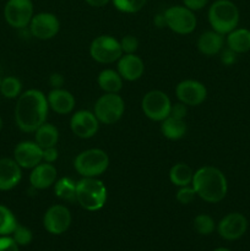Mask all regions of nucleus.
<instances>
[{
  "instance_id": "1",
  "label": "nucleus",
  "mask_w": 250,
  "mask_h": 251,
  "mask_svg": "<svg viewBox=\"0 0 250 251\" xmlns=\"http://www.w3.org/2000/svg\"><path fill=\"white\" fill-rule=\"evenodd\" d=\"M48 100L39 90H27L17 97L15 122L24 132H34L44 124L48 115Z\"/></svg>"
},
{
  "instance_id": "28",
  "label": "nucleus",
  "mask_w": 250,
  "mask_h": 251,
  "mask_svg": "<svg viewBox=\"0 0 250 251\" xmlns=\"http://www.w3.org/2000/svg\"><path fill=\"white\" fill-rule=\"evenodd\" d=\"M17 225L19 223L12 211L6 206L0 205V237L11 235Z\"/></svg>"
},
{
  "instance_id": "12",
  "label": "nucleus",
  "mask_w": 250,
  "mask_h": 251,
  "mask_svg": "<svg viewBox=\"0 0 250 251\" xmlns=\"http://www.w3.org/2000/svg\"><path fill=\"white\" fill-rule=\"evenodd\" d=\"M28 26L32 36L42 41L55 37L60 28L58 17L50 12H39V14L33 15Z\"/></svg>"
},
{
  "instance_id": "41",
  "label": "nucleus",
  "mask_w": 250,
  "mask_h": 251,
  "mask_svg": "<svg viewBox=\"0 0 250 251\" xmlns=\"http://www.w3.org/2000/svg\"><path fill=\"white\" fill-rule=\"evenodd\" d=\"M90 6L92 7H102L109 2V0H85Z\"/></svg>"
},
{
  "instance_id": "36",
  "label": "nucleus",
  "mask_w": 250,
  "mask_h": 251,
  "mask_svg": "<svg viewBox=\"0 0 250 251\" xmlns=\"http://www.w3.org/2000/svg\"><path fill=\"white\" fill-rule=\"evenodd\" d=\"M186 113H188V109H186V105L184 103H176V104H172L171 113H169V117L176 118V119H183L186 117Z\"/></svg>"
},
{
  "instance_id": "10",
  "label": "nucleus",
  "mask_w": 250,
  "mask_h": 251,
  "mask_svg": "<svg viewBox=\"0 0 250 251\" xmlns=\"http://www.w3.org/2000/svg\"><path fill=\"white\" fill-rule=\"evenodd\" d=\"M4 17L7 25L14 28H26L33 17V4L31 0H7Z\"/></svg>"
},
{
  "instance_id": "39",
  "label": "nucleus",
  "mask_w": 250,
  "mask_h": 251,
  "mask_svg": "<svg viewBox=\"0 0 250 251\" xmlns=\"http://www.w3.org/2000/svg\"><path fill=\"white\" fill-rule=\"evenodd\" d=\"M208 0H183L184 6L190 9L191 11H196V10H201L206 4H207Z\"/></svg>"
},
{
  "instance_id": "20",
  "label": "nucleus",
  "mask_w": 250,
  "mask_h": 251,
  "mask_svg": "<svg viewBox=\"0 0 250 251\" xmlns=\"http://www.w3.org/2000/svg\"><path fill=\"white\" fill-rule=\"evenodd\" d=\"M47 100L51 109L58 114H69L75 107V98L69 91L63 88H53L47 96Z\"/></svg>"
},
{
  "instance_id": "26",
  "label": "nucleus",
  "mask_w": 250,
  "mask_h": 251,
  "mask_svg": "<svg viewBox=\"0 0 250 251\" xmlns=\"http://www.w3.org/2000/svg\"><path fill=\"white\" fill-rule=\"evenodd\" d=\"M193 169L186 163H176L169 171V179L175 186H188L193 181Z\"/></svg>"
},
{
  "instance_id": "7",
  "label": "nucleus",
  "mask_w": 250,
  "mask_h": 251,
  "mask_svg": "<svg viewBox=\"0 0 250 251\" xmlns=\"http://www.w3.org/2000/svg\"><path fill=\"white\" fill-rule=\"evenodd\" d=\"M90 54L97 63L112 64L122 58L123 50L117 38L103 34L93 39L90 46Z\"/></svg>"
},
{
  "instance_id": "15",
  "label": "nucleus",
  "mask_w": 250,
  "mask_h": 251,
  "mask_svg": "<svg viewBox=\"0 0 250 251\" xmlns=\"http://www.w3.org/2000/svg\"><path fill=\"white\" fill-rule=\"evenodd\" d=\"M14 159L21 168L33 169L43 161V149L37 142L22 141L15 147Z\"/></svg>"
},
{
  "instance_id": "19",
  "label": "nucleus",
  "mask_w": 250,
  "mask_h": 251,
  "mask_svg": "<svg viewBox=\"0 0 250 251\" xmlns=\"http://www.w3.org/2000/svg\"><path fill=\"white\" fill-rule=\"evenodd\" d=\"M56 174V168L53 164L43 162L32 169L29 174V183L34 189L43 190L55 184Z\"/></svg>"
},
{
  "instance_id": "29",
  "label": "nucleus",
  "mask_w": 250,
  "mask_h": 251,
  "mask_svg": "<svg viewBox=\"0 0 250 251\" xmlns=\"http://www.w3.org/2000/svg\"><path fill=\"white\" fill-rule=\"evenodd\" d=\"M22 83L15 76H7V77L2 78L1 86H0V92L5 98L9 100H14L21 95Z\"/></svg>"
},
{
  "instance_id": "38",
  "label": "nucleus",
  "mask_w": 250,
  "mask_h": 251,
  "mask_svg": "<svg viewBox=\"0 0 250 251\" xmlns=\"http://www.w3.org/2000/svg\"><path fill=\"white\" fill-rule=\"evenodd\" d=\"M58 159V150L55 146L43 150V161L47 163H54Z\"/></svg>"
},
{
  "instance_id": "23",
  "label": "nucleus",
  "mask_w": 250,
  "mask_h": 251,
  "mask_svg": "<svg viewBox=\"0 0 250 251\" xmlns=\"http://www.w3.org/2000/svg\"><path fill=\"white\" fill-rule=\"evenodd\" d=\"M98 85L105 93H118L123 87V78L119 73L112 69H105L98 75Z\"/></svg>"
},
{
  "instance_id": "21",
  "label": "nucleus",
  "mask_w": 250,
  "mask_h": 251,
  "mask_svg": "<svg viewBox=\"0 0 250 251\" xmlns=\"http://www.w3.org/2000/svg\"><path fill=\"white\" fill-rule=\"evenodd\" d=\"M225 44L223 34L218 33L216 31H206L199 37L198 39V49L203 55L212 56L220 53Z\"/></svg>"
},
{
  "instance_id": "27",
  "label": "nucleus",
  "mask_w": 250,
  "mask_h": 251,
  "mask_svg": "<svg viewBox=\"0 0 250 251\" xmlns=\"http://www.w3.org/2000/svg\"><path fill=\"white\" fill-rule=\"evenodd\" d=\"M55 195L66 202H76V183L70 178L59 179L54 186Z\"/></svg>"
},
{
  "instance_id": "37",
  "label": "nucleus",
  "mask_w": 250,
  "mask_h": 251,
  "mask_svg": "<svg viewBox=\"0 0 250 251\" xmlns=\"http://www.w3.org/2000/svg\"><path fill=\"white\" fill-rule=\"evenodd\" d=\"M221 61H222L225 65H232V64H234L235 61H237V53L229 48L225 49V50L221 53Z\"/></svg>"
},
{
  "instance_id": "3",
  "label": "nucleus",
  "mask_w": 250,
  "mask_h": 251,
  "mask_svg": "<svg viewBox=\"0 0 250 251\" xmlns=\"http://www.w3.org/2000/svg\"><path fill=\"white\" fill-rule=\"evenodd\" d=\"M239 10L230 0H216L208 10V22L213 31L228 34L239 24Z\"/></svg>"
},
{
  "instance_id": "44",
  "label": "nucleus",
  "mask_w": 250,
  "mask_h": 251,
  "mask_svg": "<svg viewBox=\"0 0 250 251\" xmlns=\"http://www.w3.org/2000/svg\"><path fill=\"white\" fill-rule=\"evenodd\" d=\"M1 129H2V119L1 117H0V131H1Z\"/></svg>"
},
{
  "instance_id": "32",
  "label": "nucleus",
  "mask_w": 250,
  "mask_h": 251,
  "mask_svg": "<svg viewBox=\"0 0 250 251\" xmlns=\"http://www.w3.org/2000/svg\"><path fill=\"white\" fill-rule=\"evenodd\" d=\"M12 239L15 240L19 247H26V245L31 244L32 239H33V234H32L31 229L25 226L17 225L15 230L12 232Z\"/></svg>"
},
{
  "instance_id": "2",
  "label": "nucleus",
  "mask_w": 250,
  "mask_h": 251,
  "mask_svg": "<svg viewBox=\"0 0 250 251\" xmlns=\"http://www.w3.org/2000/svg\"><path fill=\"white\" fill-rule=\"evenodd\" d=\"M196 195L208 203H217L225 198L228 193L227 178L216 167L206 166L194 173L191 181Z\"/></svg>"
},
{
  "instance_id": "22",
  "label": "nucleus",
  "mask_w": 250,
  "mask_h": 251,
  "mask_svg": "<svg viewBox=\"0 0 250 251\" xmlns=\"http://www.w3.org/2000/svg\"><path fill=\"white\" fill-rule=\"evenodd\" d=\"M227 46L237 54L247 53L250 50V29L235 28L227 36Z\"/></svg>"
},
{
  "instance_id": "43",
  "label": "nucleus",
  "mask_w": 250,
  "mask_h": 251,
  "mask_svg": "<svg viewBox=\"0 0 250 251\" xmlns=\"http://www.w3.org/2000/svg\"><path fill=\"white\" fill-rule=\"evenodd\" d=\"M213 251H230V250L225 249V248H217V249H215Z\"/></svg>"
},
{
  "instance_id": "30",
  "label": "nucleus",
  "mask_w": 250,
  "mask_h": 251,
  "mask_svg": "<svg viewBox=\"0 0 250 251\" xmlns=\"http://www.w3.org/2000/svg\"><path fill=\"white\" fill-rule=\"evenodd\" d=\"M194 228H195L196 232L201 235H210L211 233H213L216 226L215 221L211 216L205 215V213H201L198 215L194 220Z\"/></svg>"
},
{
  "instance_id": "5",
  "label": "nucleus",
  "mask_w": 250,
  "mask_h": 251,
  "mask_svg": "<svg viewBox=\"0 0 250 251\" xmlns=\"http://www.w3.org/2000/svg\"><path fill=\"white\" fill-rule=\"evenodd\" d=\"M108 166H109V157L100 149H90L82 151L74 161L76 172L82 178H97L107 171Z\"/></svg>"
},
{
  "instance_id": "24",
  "label": "nucleus",
  "mask_w": 250,
  "mask_h": 251,
  "mask_svg": "<svg viewBox=\"0 0 250 251\" xmlns=\"http://www.w3.org/2000/svg\"><path fill=\"white\" fill-rule=\"evenodd\" d=\"M161 123V131L166 139L179 140L186 134V123L183 119L168 117Z\"/></svg>"
},
{
  "instance_id": "11",
  "label": "nucleus",
  "mask_w": 250,
  "mask_h": 251,
  "mask_svg": "<svg viewBox=\"0 0 250 251\" xmlns=\"http://www.w3.org/2000/svg\"><path fill=\"white\" fill-rule=\"evenodd\" d=\"M71 213L64 205H53L47 210L43 217V226L50 234L60 235L70 228Z\"/></svg>"
},
{
  "instance_id": "13",
  "label": "nucleus",
  "mask_w": 250,
  "mask_h": 251,
  "mask_svg": "<svg viewBox=\"0 0 250 251\" xmlns=\"http://www.w3.org/2000/svg\"><path fill=\"white\" fill-rule=\"evenodd\" d=\"M248 226L249 223L243 213L232 212L228 213L220 221L217 226V232L221 238L233 242V240L240 239L247 233Z\"/></svg>"
},
{
  "instance_id": "42",
  "label": "nucleus",
  "mask_w": 250,
  "mask_h": 251,
  "mask_svg": "<svg viewBox=\"0 0 250 251\" xmlns=\"http://www.w3.org/2000/svg\"><path fill=\"white\" fill-rule=\"evenodd\" d=\"M154 25H156L158 28H162V27H167L166 25V19H164V14H159L154 17Z\"/></svg>"
},
{
  "instance_id": "34",
  "label": "nucleus",
  "mask_w": 250,
  "mask_h": 251,
  "mask_svg": "<svg viewBox=\"0 0 250 251\" xmlns=\"http://www.w3.org/2000/svg\"><path fill=\"white\" fill-rule=\"evenodd\" d=\"M119 42L123 54H135V51L139 48V41H137V38L134 36H130V34L123 37L122 41Z\"/></svg>"
},
{
  "instance_id": "31",
  "label": "nucleus",
  "mask_w": 250,
  "mask_h": 251,
  "mask_svg": "<svg viewBox=\"0 0 250 251\" xmlns=\"http://www.w3.org/2000/svg\"><path fill=\"white\" fill-rule=\"evenodd\" d=\"M112 1L119 11L134 14L140 11L146 5L147 0H112Z\"/></svg>"
},
{
  "instance_id": "18",
  "label": "nucleus",
  "mask_w": 250,
  "mask_h": 251,
  "mask_svg": "<svg viewBox=\"0 0 250 251\" xmlns=\"http://www.w3.org/2000/svg\"><path fill=\"white\" fill-rule=\"evenodd\" d=\"M145 64L140 56L135 54H124L118 60V73L123 80L136 81L144 75Z\"/></svg>"
},
{
  "instance_id": "9",
  "label": "nucleus",
  "mask_w": 250,
  "mask_h": 251,
  "mask_svg": "<svg viewBox=\"0 0 250 251\" xmlns=\"http://www.w3.org/2000/svg\"><path fill=\"white\" fill-rule=\"evenodd\" d=\"M166 25L178 34H189L195 29L196 16L194 11L185 6H171L163 12Z\"/></svg>"
},
{
  "instance_id": "40",
  "label": "nucleus",
  "mask_w": 250,
  "mask_h": 251,
  "mask_svg": "<svg viewBox=\"0 0 250 251\" xmlns=\"http://www.w3.org/2000/svg\"><path fill=\"white\" fill-rule=\"evenodd\" d=\"M64 82H65V80H64L61 74L54 73L49 76V83H50V86L53 88H61L63 87Z\"/></svg>"
},
{
  "instance_id": "16",
  "label": "nucleus",
  "mask_w": 250,
  "mask_h": 251,
  "mask_svg": "<svg viewBox=\"0 0 250 251\" xmlns=\"http://www.w3.org/2000/svg\"><path fill=\"white\" fill-rule=\"evenodd\" d=\"M71 131L80 139H91L95 136L100 127V122L95 113L88 110H78L70 119Z\"/></svg>"
},
{
  "instance_id": "8",
  "label": "nucleus",
  "mask_w": 250,
  "mask_h": 251,
  "mask_svg": "<svg viewBox=\"0 0 250 251\" xmlns=\"http://www.w3.org/2000/svg\"><path fill=\"white\" fill-rule=\"evenodd\" d=\"M141 108L149 119L153 122H162L169 117L172 102L166 93L159 90H153L144 96Z\"/></svg>"
},
{
  "instance_id": "45",
  "label": "nucleus",
  "mask_w": 250,
  "mask_h": 251,
  "mask_svg": "<svg viewBox=\"0 0 250 251\" xmlns=\"http://www.w3.org/2000/svg\"><path fill=\"white\" fill-rule=\"evenodd\" d=\"M0 86H1V78H0Z\"/></svg>"
},
{
  "instance_id": "14",
  "label": "nucleus",
  "mask_w": 250,
  "mask_h": 251,
  "mask_svg": "<svg viewBox=\"0 0 250 251\" xmlns=\"http://www.w3.org/2000/svg\"><path fill=\"white\" fill-rule=\"evenodd\" d=\"M178 100L185 105H200L207 97V90L201 82L196 80H184L175 87Z\"/></svg>"
},
{
  "instance_id": "25",
  "label": "nucleus",
  "mask_w": 250,
  "mask_h": 251,
  "mask_svg": "<svg viewBox=\"0 0 250 251\" xmlns=\"http://www.w3.org/2000/svg\"><path fill=\"white\" fill-rule=\"evenodd\" d=\"M36 142L41 149L55 146L59 140V131L54 125L44 123L36 130Z\"/></svg>"
},
{
  "instance_id": "33",
  "label": "nucleus",
  "mask_w": 250,
  "mask_h": 251,
  "mask_svg": "<svg viewBox=\"0 0 250 251\" xmlns=\"http://www.w3.org/2000/svg\"><path fill=\"white\" fill-rule=\"evenodd\" d=\"M196 193L195 190H194L193 186H181V188H179V190L176 191V200L180 203H183V205H189V203L193 202Z\"/></svg>"
},
{
  "instance_id": "17",
  "label": "nucleus",
  "mask_w": 250,
  "mask_h": 251,
  "mask_svg": "<svg viewBox=\"0 0 250 251\" xmlns=\"http://www.w3.org/2000/svg\"><path fill=\"white\" fill-rule=\"evenodd\" d=\"M21 167L12 158H0V191H7L20 184Z\"/></svg>"
},
{
  "instance_id": "35",
  "label": "nucleus",
  "mask_w": 250,
  "mask_h": 251,
  "mask_svg": "<svg viewBox=\"0 0 250 251\" xmlns=\"http://www.w3.org/2000/svg\"><path fill=\"white\" fill-rule=\"evenodd\" d=\"M0 251H20V249L12 237L4 235V237H0Z\"/></svg>"
},
{
  "instance_id": "6",
  "label": "nucleus",
  "mask_w": 250,
  "mask_h": 251,
  "mask_svg": "<svg viewBox=\"0 0 250 251\" xmlns=\"http://www.w3.org/2000/svg\"><path fill=\"white\" fill-rule=\"evenodd\" d=\"M124 100L118 93H104L96 102L93 113L100 123L112 125L119 122L124 114Z\"/></svg>"
},
{
  "instance_id": "4",
  "label": "nucleus",
  "mask_w": 250,
  "mask_h": 251,
  "mask_svg": "<svg viewBox=\"0 0 250 251\" xmlns=\"http://www.w3.org/2000/svg\"><path fill=\"white\" fill-rule=\"evenodd\" d=\"M76 201L91 212L100 210L107 201V188L100 179L82 178L76 183Z\"/></svg>"
}]
</instances>
